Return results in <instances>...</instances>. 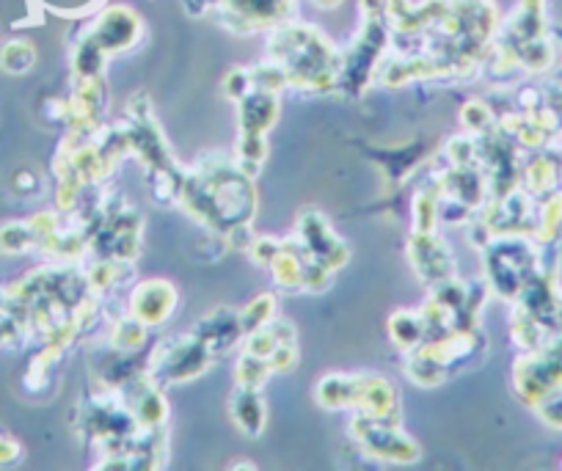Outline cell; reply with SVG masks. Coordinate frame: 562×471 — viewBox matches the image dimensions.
<instances>
[{"label": "cell", "mask_w": 562, "mask_h": 471, "mask_svg": "<svg viewBox=\"0 0 562 471\" xmlns=\"http://www.w3.org/2000/svg\"><path fill=\"white\" fill-rule=\"evenodd\" d=\"M36 61V51L29 45V42H9V45H3V51H0V67L7 69V72H25V69L34 67Z\"/></svg>", "instance_id": "cell-11"}, {"label": "cell", "mask_w": 562, "mask_h": 471, "mask_svg": "<svg viewBox=\"0 0 562 471\" xmlns=\"http://www.w3.org/2000/svg\"><path fill=\"white\" fill-rule=\"evenodd\" d=\"M416 213V232H430L434 229V215H436V199L430 193H419L414 202Z\"/></svg>", "instance_id": "cell-14"}, {"label": "cell", "mask_w": 562, "mask_h": 471, "mask_svg": "<svg viewBox=\"0 0 562 471\" xmlns=\"http://www.w3.org/2000/svg\"><path fill=\"white\" fill-rule=\"evenodd\" d=\"M317 7L321 9H334V7H339V3H342V0H315Z\"/></svg>", "instance_id": "cell-16"}, {"label": "cell", "mask_w": 562, "mask_h": 471, "mask_svg": "<svg viewBox=\"0 0 562 471\" xmlns=\"http://www.w3.org/2000/svg\"><path fill=\"white\" fill-rule=\"evenodd\" d=\"M270 317H273V298L262 295L257 301H251V306L240 314V328L246 334H254L268 326Z\"/></svg>", "instance_id": "cell-13"}, {"label": "cell", "mask_w": 562, "mask_h": 471, "mask_svg": "<svg viewBox=\"0 0 562 471\" xmlns=\"http://www.w3.org/2000/svg\"><path fill=\"white\" fill-rule=\"evenodd\" d=\"M557 182V164L551 157H538L532 166L527 169V188L532 193H543L551 191Z\"/></svg>", "instance_id": "cell-12"}, {"label": "cell", "mask_w": 562, "mask_h": 471, "mask_svg": "<svg viewBox=\"0 0 562 471\" xmlns=\"http://www.w3.org/2000/svg\"><path fill=\"white\" fill-rule=\"evenodd\" d=\"M560 232H562V193H554V197L543 204V210H540L538 226H535V237H538L540 243H554Z\"/></svg>", "instance_id": "cell-10"}, {"label": "cell", "mask_w": 562, "mask_h": 471, "mask_svg": "<svg viewBox=\"0 0 562 471\" xmlns=\"http://www.w3.org/2000/svg\"><path fill=\"white\" fill-rule=\"evenodd\" d=\"M232 411H235V425L246 433L248 438H257L262 433L265 425V405L259 400L257 389L240 386V394L232 403Z\"/></svg>", "instance_id": "cell-8"}, {"label": "cell", "mask_w": 562, "mask_h": 471, "mask_svg": "<svg viewBox=\"0 0 562 471\" xmlns=\"http://www.w3.org/2000/svg\"><path fill=\"white\" fill-rule=\"evenodd\" d=\"M560 303H562V295H560Z\"/></svg>", "instance_id": "cell-17"}, {"label": "cell", "mask_w": 562, "mask_h": 471, "mask_svg": "<svg viewBox=\"0 0 562 471\" xmlns=\"http://www.w3.org/2000/svg\"><path fill=\"white\" fill-rule=\"evenodd\" d=\"M18 452H20L18 444L0 436V463H7V460H14V455H18Z\"/></svg>", "instance_id": "cell-15"}, {"label": "cell", "mask_w": 562, "mask_h": 471, "mask_svg": "<svg viewBox=\"0 0 562 471\" xmlns=\"http://www.w3.org/2000/svg\"><path fill=\"white\" fill-rule=\"evenodd\" d=\"M516 389L524 403L535 408L562 392V328L551 334L540 348L527 350V356L518 359Z\"/></svg>", "instance_id": "cell-2"}, {"label": "cell", "mask_w": 562, "mask_h": 471, "mask_svg": "<svg viewBox=\"0 0 562 471\" xmlns=\"http://www.w3.org/2000/svg\"><path fill=\"white\" fill-rule=\"evenodd\" d=\"M353 433L359 441L367 444V452L378 455L386 460H400V463H411L419 458V449L414 441L397 433L389 419H375V416H364L353 419Z\"/></svg>", "instance_id": "cell-5"}, {"label": "cell", "mask_w": 562, "mask_h": 471, "mask_svg": "<svg viewBox=\"0 0 562 471\" xmlns=\"http://www.w3.org/2000/svg\"><path fill=\"white\" fill-rule=\"evenodd\" d=\"M270 53L288 75V83L306 89H328L337 83V53L326 36L310 25H281L270 40Z\"/></svg>", "instance_id": "cell-1"}, {"label": "cell", "mask_w": 562, "mask_h": 471, "mask_svg": "<svg viewBox=\"0 0 562 471\" xmlns=\"http://www.w3.org/2000/svg\"><path fill=\"white\" fill-rule=\"evenodd\" d=\"M425 332H428V323H425L422 314H414V312H397L392 317V326H389V334H392L394 343L405 350L419 348Z\"/></svg>", "instance_id": "cell-9"}, {"label": "cell", "mask_w": 562, "mask_h": 471, "mask_svg": "<svg viewBox=\"0 0 562 471\" xmlns=\"http://www.w3.org/2000/svg\"><path fill=\"white\" fill-rule=\"evenodd\" d=\"M177 292L164 281H147L133 292V314L144 326H160L175 312Z\"/></svg>", "instance_id": "cell-6"}, {"label": "cell", "mask_w": 562, "mask_h": 471, "mask_svg": "<svg viewBox=\"0 0 562 471\" xmlns=\"http://www.w3.org/2000/svg\"><path fill=\"white\" fill-rule=\"evenodd\" d=\"M218 14L224 25L237 34L279 25L293 12V0H218Z\"/></svg>", "instance_id": "cell-4"}, {"label": "cell", "mask_w": 562, "mask_h": 471, "mask_svg": "<svg viewBox=\"0 0 562 471\" xmlns=\"http://www.w3.org/2000/svg\"><path fill=\"white\" fill-rule=\"evenodd\" d=\"M538 273V254L532 251L524 235H507L488 254V279L499 295L516 298Z\"/></svg>", "instance_id": "cell-3"}, {"label": "cell", "mask_w": 562, "mask_h": 471, "mask_svg": "<svg viewBox=\"0 0 562 471\" xmlns=\"http://www.w3.org/2000/svg\"><path fill=\"white\" fill-rule=\"evenodd\" d=\"M411 262L419 270L422 279L430 284H445V273H450V254L445 243L436 240L430 232H416L411 240Z\"/></svg>", "instance_id": "cell-7"}]
</instances>
